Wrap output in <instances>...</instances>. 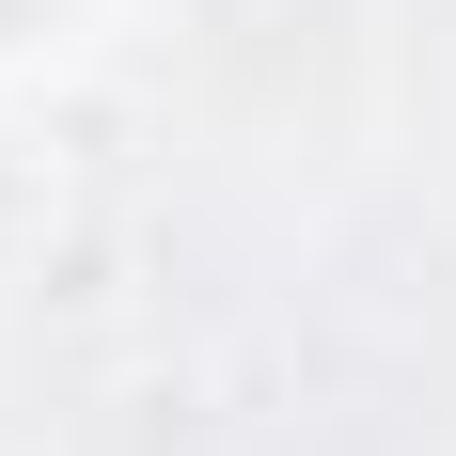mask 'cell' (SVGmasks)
Here are the masks:
<instances>
[{
    "instance_id": "cell-1",
    "label": "cell",
    "mask_w": 456,
    "mask_h": 456,
    "mask_svg": "<svg viewBox=\"0 0 456 456\" xmlns=\"http://www.w3.org/2000/svg\"><path fill=\"white\" fill-rule=\"evenodd\" d=\"M0 16H16V0H0Z\"/></svg>"
}]
</instances>
